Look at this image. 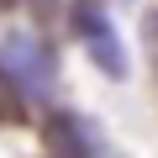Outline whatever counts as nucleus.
Listing matches in <instances>:
<instances>
[{
	"label": "nucleus",
	"instance_id": "obj_1",
	"mask_svg": "<svg viewBox=\"0 0 158 158\" xmlns=\"http://www.w3.org/2000/svg\"><path fill=\"white\" fill-rule=\"evenodd\" d=\"M85 37H90V53H95L111 74H121V69H127V63H121V53H116V37H111V27H106V21L85 16Z\"/></svg>",
	"mask_w": 158,
	"mask_h": 158
},
{
	"label": "nucleus",
	"instance_id": "obj_2",
	"mask_svg": "<svg viewBox=\"0 0 158 158\" xmlns=\"http://www.w3.org/2000/svg\"><path fill=\"white\" fill-rule=\"evenodd\" d=\"M21 121H27V100H21V90L11 79L0 74V127H21Z\"/></svg>",
	"mask_w": 158,
	"mask_h": 158
},
{
	"label": "nucleus",
	"instance_id": "obj_3",
	"mask_svg": "<svg viewBox=\"0 0 158 158\" xmlns=\"http://www.w3.org/2000/svg\"><path fill=\"white\" fill-rule=\"evenodd\" d=\"M142 37H148V63H153V74H158V11L142 16Z\"/></svg>",
	"mask_w": 158,
	"mask_h": 158
}]
</instances>
